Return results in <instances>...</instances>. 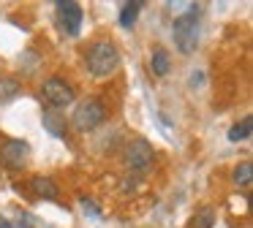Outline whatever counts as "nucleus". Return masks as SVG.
Returning <instances> with one entry per match:
<instances>
[{
	"label": "nucleus",
	"instance_id": "f257e3e1",
	"mask_svg": "<svg viewBox=\"0 0 253 228\" xmlns=\"http://www.w3.org/2000/svg\"><path fill=\"white\" fill-rule=\"evenodd\" d=\"M84 65L93 79H109L120 68V52L112 41H95L84 52Z\"/></svg>",
	"mask_w": 253,
	"mask_h": 228
},
{
	"label": "nucleus",
	"instance_id": "f03ea898",
	"mask_svg": "<svg viewBox=\"0 0 253 228\" xmlns=\"http://www.w3.org/2000/svg\"><path fill=\"white\" fill-rule=\"evenodd\" d=\"M199 5H193L191 11H185V14H180L174 19V25H171V33H174V43L177 49H180L182 54H193L199 46V30H202V25H199Z\"/></svg>",
	"mask_w": 253,
	"mask_h": 228
},
{
	"label": "nucleus",
	"instance_id": "7ed1b4c3",
	"mask_svg": "<svg viewBox=\"0 0 253 228\" xmlns=\"http://www.w3.org/2000/svg\"><path fill=\"white\" fill-rule=\"evenodd\" d=\"M106 119V106L98 98H87V101H79L77 109L71 114V128L79 133H93L95 128H101Z\"/></svg>",
	"mask_w": 253,
	"mask_h": 228
},
{
	"label": "nucleus",
	"instance_id": "20e7f679",
	"mask_svg": "<svg viewBox=\"0 0 253 228\" xmlns=\"http://www.w3.org/2000/svg\"><path fill=\"white\" fill-rule=\"evenodd\" d=\"M41 98L49 103V109L60 112V109L71 106V103L77 101V92H74V87L68 84L66 79H60V76H49V79L44 81V87H41Z\"/></svg>",
	"mask_w": 253,
	"mask_h": 228
},
{
	"label": "nucleus",
	"instance_id": "39448f33",
	"mask_svg": "<svg viewBox=\"0 0 253 228\" xmlns=\"http://www.w3.org/2000/svg\"><path fill=\"white\" fill-rule=\"evenodd\" d=\"M155 163V152L150 147V141L144 139H133L131 144L126 147V166L131 168L133 174H147Z\"/></svg>",
	"mask_w": 253,
	"mask_h": 228
},
{
	"label": "nucleus",
	"instance_id": "423d86ee",
	"mask_svg": "<svg viewBox=\"0 0 253 228\" xmlns=\"http://www.w3.org/2000/svg\"><path fill=\"white\" fill-rule=\"evenodd\" d=\"M55 8H57V25H60V30L68 38H77L79 30H82V19H84L82 5L74 3V0H57Z\"/></svg>",
	"mask_w": 253,
	"mask_h": 228
},
{
	"label": "nucleus",
	"instance_id": "0eeeda50",
	"mask_svg": "<svg viewBox=\"0 0 253 228\" xmlns=\"http://www.w3.org/2000/svg\"><path fill=\"white\" fill-rule=\"evenodd\" d=\"M28 157H30V144L22 141V139H8L6 144L0 147V160H3L6 168H11V171L25 168Z\"/></svg>",
	"mask_w": 253,
	"mask_h": 228
},
{
	"label": "nucleus",
	"instance_id": "6e6552de",
	"mask_svg": "<svg viewBox=\"0 0 253 228\" xmlns=\"http://www.w3.org/2000/svg\"><path fill=\"white\" fill-rule=\"evenodd\" d=\"M30 188H33V193L39 195V198H44V201H57V195H60V188H57L55 179L41 177V174L30 179Z\"/></svg>",
	"mask_w": 253,
	"mask_h": 228
},
{
	"label": "nucleus",
	"instance_id": "1a4fd4ad",
	"mask_svg": "<svg viewBox=\"0 0 253 228\" xmlns=\"http://www.w3.org/2000/svg\"><path fill=\"white\" fill-rule=\"evenodd\" d=\"M41 122H44V128L49 130L52 136H57V139H66V136H68V125H66V119H63L60 114L55 112V109H46L44 117H41Z\"/></svg>",
	"mask_w": 253,
	"mask_h": 228
},
{
	"label": "nucleus",
	"instance_id": "9d476101",
	"mask_svg": "<svg viewBox=\"0 0 253 228\" xmlns=\"http://www.w3.org/2000/svg\"><path fill=\"white\" fill-rule=\"evenodd\" d=\"M171 68V57L169 52H166L164 46H155L153 54H150V71H153L155 76H166Z\"/></svg>",
	"mask_w": 253,
	"mask_h": 228
},
{
	"label": "nucleus",
	"instance_id": "9b49d317",
	"mask_svg": "<svg viewBox=\"0 0 253 228\" xmlns=\"http://www.w3.org/2000/svg\"><path fill=\"white\" fill-rule=\"evenodd\" d=\"M33 226V220H30V215H25V212H8V215H3L0 212V228H30Z\"/></svg>",
	"mask_w": 253,
	"mask_h": 228
},
{
	"label": "nucleus",
	"instance_id": "f8f14e48",
	"mask_svg": "<svg viewBox=\"0 0 253 228\" xmlns=\"http://www.w3.org/2000/svg\"><path fill=\"white\" fill-rule=\"evenodd\" d=\"M231 179H234L237 188H251V182H253V166H251V160L237 163L234 171H231Z\"/></svg>",
	"mask_w": 253,
	"mask_h": 228
},
{
	"label": "nucleus",
	"instance_id": "ddd939ff",
	"mask_svg": "<svg viewBox=\"0 0 253 228\" xmlns=\"http://www.w3.org/2000/svg\"><path fill=\"white\" fill-rule=\"evenodd\" d=\"M215 226V209L212 206H202V209L193 212L188 228H212Z\"/></svg>",
	"mask_w": 253,
	"mask_h": 228
},
{
	"label": "nucleus",
	"instance_id": "4468645a",
	"mask_svg": "<svg viewBox=\"0 0 253 228\" xmlns=\"http://www.w3.org/2000/svg\"><path fill=\"white\" fill-rule=\"evenodd\" d=\"M139 11H142V3H123V8H120V27H126V30H131L133 25H136V19H139Z\"/></svg>",
	"mask_w": 253,
	"mask_h": 228
},
{
	"label": "nucleus",
	"instance_id": "2eb2a0df",
	"mask_svg": "<svg viewBox=\"0 0 253 228\" xmlns=\"http://www.w3.org/2000/svg\"><path fill=\"white\" fill-rule=\"evenodd\" d=\"M17 95H19V81L11 79V76H0V103L11 101Z\"/></svg>",
	"mask_w": 253,
	"mask_h": 228
},
{
	"label": "nucleus",
	"instance_id": "dca6fc26",
	"mask_svg": "<svg viewBox=\"0 0 253 228\" xmlns=\"http://www.w3.org/2000/svg\"><path fill=\"white\" fill-rule=\"evenodd\" d=\"M251 130H253L251 117H245L242 122H237V125H231V128H229V141H242V139H248V136H251Z\"/></svg>",
	"mask_w": 253,
	"mask_h": 228
},
{
	"label": "nucleus",
	"instance_id": "f3484780",
	"mask_svg": "<svg viewBox=\"0 0 253 228\" xmlns=\"http://www.w3.org/2000/svg\"><path fill=\"white\" fill-rule=\"evenodd\" d=\"M202 84H204V74H202V71H193V74H191V87L196 90V87H202Z\"/></svg>",
	"mask_w": 253,
	"mask_h": 228
},
{
	"label": "nucleus",
	"instance_id": "a211bd4d",
	"mask_svg": "<svg viewBox=\"0 0 253 228\" xmlns=\"http://www.w3.org/2000/svg\"><path fill=\"white\" fill-rule=\"evenodd\" d=\"M82 206H84V212H90V215L98 217V209H95V204H93L90 198H82Z\"/></svg>",
	"mask_w": 253,
	"mask_h": 228
}]
</instances>
